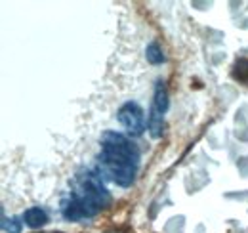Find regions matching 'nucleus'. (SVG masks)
Segmentation results:
<instances>
[{
	"label": "nucleus",
	"mask_w": 248,
	"mask_h": 233,
	"mask_svg": "<svg viewBox=\"0 0 248 233\" xmlns=\"http://www.w3.org/2000/svg\"><path fill=\"white\" fill-rule=\"evenodd\" d=\"M231 77H233L239 84L248 86V58H239L235 63H233Z\"/></svg>",
	"instance_id": "423d86ee"
},
{
	"label": "nucleus",
	"mask_w": 248,
	"mask_h": 233,
	"mask_svg": "<svg viewBox=\"0 0 248 233\" xmlns=\"http://www.w3.org/2000/svg\"><path fill=\"white\" fill-rule=\"evenodd\" d=\"M145 58H147L149 63H153V65H160V63L166 61V56L162 54V48L158 46V42H151L145 48Z\"/></svg>",
	"instance_id": "0eeeda50"
},
{
	"label": "nucleus",
	"mask_w": 248,
	"mask_h": 233,
	"mask_svg": "<svg viewBox=\"0 0 248 233\" xmlns=\"http://www.w3.org/2000/svg\"><path fill=\"white\" fill-rule=\"evenodd\" d=\"M21 230H23V222H19V218H16V216L8 218V216L2 212V232L21 233Z\"/></svg>",
	"instance_id": "6e6552de"
},
{
	"label": "nucleus",
	"mask_w": 248,
	"mask_h": 233,
	"mask_svg": "<svg viewBox=\"0 0 248 233\" xmlns=\"http://www.w3.org/2000/svg\"><path fill=\"white\" fill-rule=\"evenodd\" d=\"M109 233H121V232H109Z\"/></svg>",
	"instance_id": "1a4fd4ad"
},
{
	"label": "nucleus",
	"mask_w": 248,
	"mask_h": 233,
	"mask_svg": "<svg viewBox=\"0 0 248 233\" xmlns=\"http://www.w3.org/2000/svg\"><path fill=\"white\" fill-rule=\"evenodd\" d=\"M168 105H170L168 88L164 84V81H156L151 109H149V116H147V128H149L151 138H155V140L164 134V115L168 111Z\"/></svg>",
	"instance_id": "7ed1b4c3"
},
{
	"label": "nucleus",
	"mask_w": 248,
	"mask_h": 233,
	"mask_svg": "<svg viewBox=\"0 0 248 233\" xmlns=\"http://www.w3.org/2000/svg\"><path fill=\"white\" fill-rule=\"evenodd\" d=\"M101 151H99V166L101 174H105L119 187H130L136 180L140 168V149L121 132L107 130L101 134Z\"/></svg>",
	"instance_id": "f03ea898"
},
{
	"label": "nucleus",
	"mask_w": 248,
	"mask_h": 233,
	"mask_svg": "<svg viewBox=\"0 0 248 233\" xmlns=\"http://www.w3.org/2000/svg\"><path fill=\"white\" fill-rule=\"evenodd\" d=\"M111 204V195L95 170H82L75 176L71 189L62 201V216L69 222H82L97 216Z\"/></svg>",
	"instance_id": "f257e3e1"
},
{
	"label": "nucleus",
	"mask_w": 248,
	"mask_h": 233,
	"mask_svg": "<svg viewBox=\"0 0 248 233\" xmlns=\"http://www.w3.org/2000/svg\"><path fill=\"white\" fill-rule=\"evenodd\" d=\"M23 222H25L29 228L36 230V228H42V226L48 222V214H46V210L40 208V206H31V208L25 210Z\"/></svg>",
	"instance_id": "39448f33"
},
{
	"label": "nucleus",
	"mask_w": 248,
	"mask_h": 233,
	"mask_svg": "<svg viewBox=\"0 0 248 233\" xmlns=\"http://www.w3.org/2000/svg\"><path fill=\"white\" fill-rule=\"evenodd\" d=\"M117 116L130 136H141L145 132V113L136 101H126L119 109Z\"/></svg>",
	"instance_id": "20e7f679"
}]
</instances>
